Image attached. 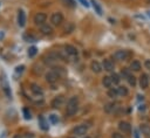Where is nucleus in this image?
I'll list each match as a JSON object with an SVG mask.
<instances>
[{
    "label": "nucleus",
    "mask_w": 150,
    "mask_h": 138,
    "mask_svg": "<svg viewBox=\"0 0 150 138\" xmlns=\"http://www.w3.org/2000/svg\"><path fill=\"white\" fill-rule=\"evenodd\" d=\"M90 69L96 73V74H100L102 70H103V67H102V63H100L98 61H93L90 63Z\"/></svg>",
    "instance_id": "13"
},
{
    "label": "nucleus",
    "mask_w": 150,
    "mask_h": 138,
    "mask_svg": "<svg viewBox=\"0 0 150 138\" xmlns=\"http://www.w3.org/2000/svg\"><path fill=\"white\" fill-rule=\"evenodd\" d=\"M59 77H60V75L54 70H50L45 75V78H46V81L48 83H55L59 80Z\"/></svg>",
    "instance_id": "8"
},
{
    "label": "nucleus",
    "mask_w": 150,
    "mask_h": 138,
    "mask_svg": "<svg viewBox=\"0 0 150 138\" xmlns=\"http://www.w3.org/2000/svg\"><path fill=\"white\" fill-rule=\"evenodd\" d=\"M64 51L68 54L69 57H75V56L79 55L77 49H76L74 46H71V44H67V46H64Z\"/></svg>",
    "instance_id": "12"
},
{
    "label": "nucleus",
    "mask_w": 150,
    "mask_h": 138,
    "mask_svg": "<svg viewBox=\"0 0 150 138\" xmlns=\"http://www.w3.org/2000/svg\"><path fill=\"white\" fill-rule=\"evenodd\" d=\"M30 87H32L30 90H32L33 94H35V95H40V96L42 95V90H41V88H40L38 84H34V83H33Z\"/></svg>",
    "instance_id": "21"
},
{
    "label": "nucleus",
    "mask_w": 150,
    "mask_h": 138,
    "mask_svg": "<svg viewBox=\"0 0 150 138\" xmlns=\"http://www.w3.org/2000/svg\"><path fill=\"white\" fill-rule=\"evenodd\" d=\"M40 122H41V127H42L43 130H47V129H48V126H46V123H45V119H43L42 117H40Z\"/></svg>",
    "instance_id": "31"
},
{
    "label": "nucleus",
    "mask_w": 150,
    "mask_h": 138,
    "mask_svg": "<svg viewBox=\"0 0 150 138\" xmlns=\"http://www.w3.org/2000/svg\"><path fill=\"white\" fill-rule=\"evenodd\" d=\"M5 137H6V136H5V132H4V133H2V138H5ZM0 138H1V137H0Z\"/></svg>",
    "instance_id": "36"
},
{
    "label": "nucleus",
    "mask_w": 150,
    "mask_h": 138,
    "mask_svg": "<svg viewBox=\"0 0 150 138\" xmlns=\"http://www.w3.org/2000/svg\"><path fill=\"white\" fill-rule=\"evenodd\" d=\"M46 20H47V15H46L45 13H42V12H39V13H36V14L34 15V23L38 25V26L45 25Z\"/></svg>",
    "instance_id": "7"
},
{
    "label": "nucleus",
    "mask_w": 150,
    "mask_h": 138,
    "mask_svg": "<svg viewBox=\"0 0 150 138\" xmlns=\"http://www.w3.org/2000/svg\"><path fill=\"white\" fill-rule=\"evenodd\" d=\"M125 80H127V82H128V83H129L131 87H135V85H136V77H135V76H134L131 73H130V74H129L127 77H125Z\"/></svg>",
    "instance_id": "20"
},
{
    "label": "nucleus",
    "mask_w": 150,
    "mask_h": 138,
    "mask_svg": "<svg viewBox=\"0 0 150 138\" xmlns=\"http://www.w3.org/2000/svg\"><path fill=\"white\" fill-rule=\"evenodd\" d=\"M4 91H5V94H6L8 97H11V90H9L8 83H7L6 81H4Z\"/></svg>",
    "instance_id": "27"
},
{
    "label": "nucleus",
    "mask_w": 150,
    "mask_h": 138,
    "mask_svg": "<svg viewBox=\"0 0 150 138\" xmlns=\"http://www.w3.org/2000/svg\"><path fill=\"white\" fill-rule=\"evenodd\" d=\"M102 84H103V87H104V88H108V89L112 88V85H114L112 80H111V77H110V76H104V77L102 78Z\"/></svg>",
    "instance_id": "17"
},
{
    "label": "nucleus",
    "mask_w": 150,
    "mask_h": 138,
    "mask_svg": "<svg viewBox=\"0 0 150 138\" xmlns=\"http://www.w3.org/2000/svg\"><path fill=\"white\" fill-rule=\"evenodd\" d=\"M115 103L114 102H111V103H108L105 106H104V110H105V112H111V111H114V109H115Z\"/></svg>",
    "instance_id": "24"
},
{
    "label": "nucleus",
    "mask_w": 150,
    "mask_h": 138,
    "mask_svg": "<svg viewBox=\"0 0 150 138\" xmlns=\"http://www.w3.org/2000/svg\"><path fill=\"white\" fill-rule=\"evenodd\" d=\"M110 77H111V80H112L114 85H115V84H118V83L121 82V76H120L118 74H116V73H111Z\"/></svg>",
    "instance_id": "23"
},
{
    "label": "nucleus",
    "mask_w": 150,
    "mask_h": 138,
    "mask_svg": "<svg viewBox=\"0 0 150 138\" xmlns=\"http://www.w3.org/2000/svg\"><path fill=\"white\" fill-rule=\"evenodd\" d=\"M40 30L43 35H52L53 34V27L50 25H47V23L40 26Z\"/></svg>",
    "instance_id": "14"
},
{
    "label": "nucleus",
    "mask_w": 150,
    "mask_h": 138,
    "mask_svg": "<svg viewBox=\"0 0 150 138\" xmlns=\"http://www.w3.org/2000/svg\"><path fill=\"white\" fill-rule=\"evenodd\" d=\"M86 138H90V137H86Z\"/></svg>",
    "instance_id": "38"
},
{
    "label": "nucleus",
    "mask_w": 150,
    "mask_h": 138,
    "mask_svg": "<svg viewBox=\"0 0 150 138\" xmlns=\"http://www.w3.org/2000/svg\"><path fill=\"white\" fill-rule=\"evenodd\" d=\"M111 138H125L124 133H122L121 131H114L111 133Z\"/></svg>",
    "instance_id": "26"
},
{
    "label": "nucleus",
    "mask_w": 150,
    "mask_h": 138,
    "mask_svg": "<svg viewBox=\"0 0 150 138\" xmlns=\"http://www.w3.org/2000/svg\"><path fill=\"white\" fill-rule=\"evenodd\" d=\"M23 113H25V118H26V119H29V118H30V113H28L27 109H23Z\"/></svg>",
    "instance_id": "33"
},
{
    "label": "nucleus",
    "mask_w": 150,
    "mask_h": 138,
    "mask_svg": "<svg viewBox=\"0 0 150 138\" xmlns=\"http://www.w3.org/2000/svg\"><path fill=\"white\" fill-rule=\"evenodd\" d=\"M70 138H76V137H70Z\"/></svg>",
    "instance_id": "37"
},
{
    "label": "nucleus",
    "mask_w": 150,
    "mask_h": 138,
    "mask_svg": "<svg viewBox=\"0 0 150 138\" xmlns=\"http://www.w3.org/2000/svg\"><path fill=\"white\" fill-rule=\"evenodd\" d=\"M141 130H142V133H143V134H145V136H150V127H149L148 125L143 124V125L141 126Z\"/></svg>",
    "instance_id": "25"
},
{
    "label": "nucleus",
    "mask_w": 150,
    "mask_h": 138,
    "mask_svg": "<svg viewBox=\"0 0 150 138\" xmlns=\"http://www.w3.org/2000/svg\"><path fill=\"white\" fill-rule=\"evenodd\" d=\"M102 67L105 71H109V73H114V69H115V65H114V62L109 58H104L102 61Z\"/></svg>",
    "instance_id": "9"
},
{
    "label": "nucleus",
    "mask_w": 150,
    "mask_h": 138,
    "mask_svg": "<svg viewBox=\"0 0 150 138\" xmlns=\"http://www.w3.org/2000/svg\"><path fill=\"white\" fill-rule=\"evenodd\" d=\"M57 60H60V56H59V53L57 51H50L48 53L46 56H45V62L47 64H52L53 62H56Z\"/></svg>",
    "instance_id": "5"
},
{
    "label": "nucleus",
    "mask_w": 150,
    "mask_h": 138,
    "mask_svg": "<svg viewBox=\"0 0 150 138\" xmlns=\"http://www.w3.org/2000/svg\"><path fill=\"white\" fill-rule=\"evenodd\" d=\"M138 84L141 89H146L149 87V76L148 74H142L138 78Z\"/></svg>",
    "instance_id": "10"
},
{
    "label": "nucleus",
    "mask_w": 150,
    "mask_h": 138,
    "mask_svg": "<svg viewBox=\"0 0 150 138\" xmlns=\"http://www.w3.org/2000/svg\"><path fill=\"white\" fill-rule=\"evenodd\" d=\"M88 131V126L86 124H80L77 126H75L73 129V134H75V137H81V136H84Z\"/></svg>",
    "instance_id": "3"
},
{
    "label": "nucleus",
    "mask_w": 150,
    "mask_h": 138,
    "mask_svg": "<svg viewBox=\"0 0 150 138\" xmlns=\"http://www.w3.org/2000/svg\"><path fill=\"white\" fill-rule=\"evenodd\" d=\"M141 68H142V65H141L139 61H137V60H132L130 63V67H129L130 71H139Z\"/></svg>",
    "instance_id": "16"
},
{
    "label": "nucleus",
    "mask_w": 150,
    "mask_h": 138,
    "mask_svg": "<svg viewBox=\"0 0 150 138\" xmlns=\"http://www.w3.org/2000/svg\"><path fill=\"white\" fill-rule=\"evenodd\" d=\"M90 2H91V5H93V8L95 9V12H96L98 15H102V8H101V6L98 5V2L95 1V0H90Z\"/></svg>",
    "instance_id": "19"
},
{
    "label": "nucleus",
    "mask_w": 150,
    "mask_h": 138,
    "mask_svg": "<svg viewBox=\"0 0 150 138\" xmlns=\"http://www.w3.org/2000/svg\"><path fill=\"white\" fill-rule=\"evenodd\" d=\"M118 130L124 134H130L131 133V125L125 120H121L118 123Z\"/></svg>",
    "instance_id": "6"
},
{
    "label": "nucleus",
    "mask_w": 150,
    "mask_h": 138,
    "mask_svg": "<svg viewBox=\"0 0 150 138\" xmlns=\"http://www.w3.org/2000/svg\"><path fill=\"white\" fill-rule=\"evenodd\" d=\"M23 65H18L16 68H15V75H19V74H21L22 71H23Z\"/></svg>",
    "instance_id": "30"
},
{
    "label": "nucleus",
    "mask_w": 150,
    "mask_h": 138,
    "mask_svg": "<svg viewBox=\"0 0 150 138\" xmlns=\"http://www.w3.org/2000/svg\"><path fill=\"white\" fill-rule=\"evenodd\" d=\"M79 110V98L77 96H71L68 102H67V106H66V115L67 116H74Z\"/></svg>",
    "instance_id": "1"
},
{
    "label": "nucleus",
    "mask_w": 150,
    "mask_h": 138,
    "mask_svg": "<svg viewBox=\"0 0 150 138\" xmlns=\"http://www.w3.org/2000/svg\"><path fill=\"white\" fill-rule=\"evenodd\" d=\"M107 95H108V97H110V98H116V97L118 96L117 89H116V88H110V89H108Z\"/></svg>",
    "instance_id": "22"
},
{
    "label": "nucleus",
    "mask_w": 150,
    "mask_h": 138,
    "mask_svg": "<svg viewBox=\"0 0 150 138\" xmlns=\"http://www.w3.org/2000/svg\"><path fill=\"white\" fill-rule=\"evenodd\" d=\"M144 67H145L148 70H150V60H145V61H144Z\"/></svg>",
    "instance_id": "32"
},
{
    "label": "nucleus",
    "mask_w": 150,
    "mask_h": 138,
    "mask_svg": "<svg viewBox=\"0 0 150 138\" xmlns=\"http://www.w3.org/2000/svg\"><path fill=\"white\" fill-rule=\"evenodd\" d=\"M63 21V15L60 12H55L50 15V22L53 26H60Z\"/></svg>",
    "instance_id": "4"
},
{
    "label": "nucleus",
    "mask_w": 150,
    "mask_h": 138,
    "mask_svg": "<svg viewBox=\"0 0 150 138\" xmlns=\"http://www.w3.org/2000/svg\"><path fill=\"white\" fill-rule=\"evenodd\" d=\"M116 89H117V94H118V96H121V97H125V96H128V94H129L128 88L124 87V85H118Z\"/></svg>",
    "instance_id": "18"
},
{
    "label": "nucleus",
    "mask_w": 150,
    "mask_h": 138,
    "mask_svg": "<svg viewBox=\"0 0 150 138\" xmlns=\"http://www.w3.org/2000/svg\"><path fill=\"white\" fill-rule=\"evenodd\" d=\"M13 138H21V137H20V136H14Z\"/></svg>",
    "instance_id": "35"
},
{
    "label": "nucleus",
    "mask_w": 150,
    "mask_h": 138,
    "mask_svg": "<svg viewBox=\"0 0 150 138\" xmlns=\"http://www.w3.org/2000/svg\"><path fill=\"white\" fill-rule=\"evenodd\" d=\"M49 120H50L52 123H54V124H55V123H57V122H59V118H57V116H56V115H50V116H49Z\"/></svg>",
    "instance_id": "29"
},
{
    "label": "nucleus",
    "mask_w": 150,
    "mask_h": 138,
    "mask_svg": "<svg viewBox=\"0 0 150 138\" xmlns=\"http://www.w3.org/2000/svg\"><path fill=\"white\" fill-rule=\"evenodd\" d=\"M36 51H38V49H36V47H30V48L28 49V56H29V57H32V56H34V55L36 54Z\"/></svg>",
    "instance_id": "28"
},
{
    "label": "nucleus",
    "mask_w": 150,
    "mask_h": 138,
    "mask_svg": "<svg viewBox=\"0 0 150 138\" xmlns=\"http://www.w3.org/2000/svg\"><path fill=\"white\" fill-rule=\"evenodd\" d=\"M63 103H64V97H63L62 95H60V96H56V97L53 98V101L50 102V105H52L54 109H57V108L62 106Z\"/></svg>",
    "instance_id": "11"
},
{
    "label": "nucleus",
    "mask_w": 150,
    "mask_h": 138,
    "mask_svg": "<svg viewBox=\"0 0 150 138\" xmlns=\"http://www.w3.org/2000/svg\"><path fill=\"white\" fill-rule=\"evenodd\" d=\"M80 1V4L82 5V6H84V7H89V4L87 2V0H79Z\"/></svg>",
    "instance_id": "34"
},
{
    "label": "nucleus",
    "mask_w": 150,
    "mask_h": 138,
    "mask_svg": "<svg viewBox=\"0 0 150 138\" xmlns=\"http://www.w3.org/2000/svg\"><path fill=\"white\" fill-rule=\"evenodd\" d=\"M18 23H19L20 27H23L25 23H26V14L22 9H20L18 12Z\"/></svg>",
    "instance_id": "15"
},
{
    "label": "nucleus",
    "mask_w": 150,
    "mask_h": 138,
    "mask_svg": "<svg viewBox=\"0 0 150 138\" xmlns=\"http://www.w3.org/2000/svg\"><path fill=\"white\" fill-rule=\"evenodd\" d=\"M129 56H130V53H129L128 50H123V49L116 50V51L114 53V55H112V57H114L116 61H125V60L129 58Z\"/></svg>",
    "instance_id": "2"
}]
</instances>
